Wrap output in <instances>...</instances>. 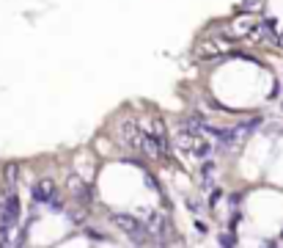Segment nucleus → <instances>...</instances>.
Here are the masks:
<instances>
[{
    "label": "nucleus",
    "mask_w": 283,
    "mask_h": 248,
    "mask_svg": "<svg viewBox=\"0 0 283 248\" xmlns=\"http://www.w3.org/2000/svg\"><path fill=\"white\" fill-rule=\"evenodd\" d=\"M113 135H116V144L127 152H137V138H140V124H137L132 116H119L116 124H113Z\"/></svg>",
    "instance_id": "1"
},
{
    "label": "nucleus",
    "mask_w": 283,
    "mask_h": 248,
    "mask_svg": "<svg viewBox=\"0 0 283 248\" xmlns=\"http://www.w3.org/2000/svg\"><path fill=\"white\" fill-rule=\"evenodd\" d=\"M137 152L149 157V163H160L163 160V146L149 130H140V138H137Z\"/></svg>",
    "instance_id": "2"
},
{
    "label": "nucleus",
    "mask_w": 283,
    "mask_h": 248,
    "mask_svg": "<svg viewBox=\"0 0 283 248\" xmlns=\"http://www.w3.org/2000/svg\"><path fill=\"white\" fill-rule=\"evenodd\" d=\"M58 190V185L50 180V177H44V180H36L30 185V198H33V204H47V198L52 196Z\"/></svg>",
    "instance_id": "3"
},
{
    "label": "nucleus",
    "mask_w": 283,
    "mask_h": 248,
    "mask_svg": "<svg viewBox=\"0 0 283 248\" xmlns=\"http://www.w3.org/2000/svg\"><path fill=\"white\" fill-rule=\"evenodd\" d=\"M198 141H201V132H195V130H184V127H181L179 132H176V138H173V146H176V149H181V152L193 154V149H195Z\"/></svg>",
    "instance_id": "4"
},
{
    "label": "nucleus",
    "mask_w": 283,
    "mask_h": 248,
    "mask_svg": "<svg viewBox=\"0 0 283 248\" xmlns=\"http://www.w3.org/2000/svg\"><path fill=\"white\" fill-rule=\"evenodd\" d=\"M193 55H195L198 61H215V58L223 55V50H220L217 42H204V44H198L195 50H193Z\"/></svg>",
    "instance_id": "5"
},
{
    "label": "nucleus",
    "mask_w": 283,
    "mask_h": 248,
    "mask_svg": "<svg viewBox=\"0 0 283 248\" xmlns=\"http://www.w3.org/2000/svg\"><path fill=\"white\" fill-rule=\"evenodd\" d=\"M17 182H19V163H6L3 165V190H17Z\"/></svg>",
    "instance_id": "6"
},
{
    "label": "nucleus",
    "mask_w": 283,
    "mask_h": 248,
    "mask_svg": "<svg viewBox=\"0 0 283 248\" xmlns=\"http://www.w3.org/2000/svg\"><path fill=\"white\" fill-rule=\"evenodd\" d=\"M66 196H60V190H55L50 198H47V210L50 213H66Z\"/></svg>",
    "instance_id": "7"
},
{
    "label": "nucleus",
    "mask_w": 283,
    "mask_h": 248,
    "mask_svg": "<svg viewBox=\"0 0 283 248\" xmlns=\"http://www.w3.org/2000/svg\"><path fill=\"white\" fill-rule=\"evenodd\" d=\"M215 171H217V163L215 160H204V165H201V177H204L201 188H212V174Z\"/></svg>",
    "instance_id": "8"
},
{
    "label": "nucleus",
    "mask_w": 283,
    "mask_h": 248,
    "mask_svg": "<svg viewBox=\"0 0 283 248\" xmlns=\"http://www.w3.org/2000/svg\"><path fill=\"white\" fill-rule=\"evenodd\" d=\"M193 154H195L198 160H206V157L212 154V144H209V141H204V138H201V141H198V144H195V149H193Z\"/></svg>",
    "instance_id": "9"
},
{
    "label": "nucleus",
    "mask_w": 283,
    "mask_h": 248,
    "mask_svg": "<svg viewBox=\"0 0 283 248\" xmlns=\"http://www.w3.org/2000/svg\"><path fill=\"white\" fill-rule=\"evenodd\" d=\"M261 9V0H242L239 3V14H253V11H258Z\"/></svg>",
    "instance_id": "10"
},
{
    "label": "nucleus",
    "mask_w": 283,
    "mask_h": 248,
    "mask_svg": "<svg viewBox=\"0 0 283 248\" xmlns=\"http://www.w3.org/2000/svg\"><path fill=\"white\" fill-rule=\"evenodd\" d=\"M217 243L223 248H237V234H231V231H220L217 234Z\"/></svg>",
    "instance_id": "11"
},
{
    "label": "nucleus",
    "mask_w": 283,
    "mask_h": 248,
    "mask_svg": "<svg viewBox=\"0 0 283 248\" xmlns=\"http://www.w3.org/2000/svg\"><path fill=\"white\" fill-rule=\"evenodd\" d=\"M146 188H151L157 196H165V188L160 185V180H157L154 174H149V171H146Z\"/></svg>",
    "instance_id": "12"
},
{
    "label": "nucleus",
    "mask_w": 283,
    "mask_h": 248,
    "mask_svg": "<svg viewBox=\"0 0 283 248\" xmlns=\"http://www.w3.org/2000/svg\"><path fill=\"white\" fill-rule=\"evenodd\" d=\"M220 198H223V188H215V190H209V210H215Z\"/></svg>",
    "instance_id": "13"
},
{
    "label": "nucleus",
    "mask_w": 283,
    "mask_h": 248,
    "mask_svg": "<svg viewBox=\"0 0 283 248\" xmlns=\"http://www.w3.org/2000/svg\"><path fill=\"white\" fill-rule=\"evenodd\" d=\"M239 221H242L239 210H234V213H231V218H228V231H231V234H237V226H239Z\"/></svg>",
    "instance_id": "14"
},
{
    "label": "nucleus",
    "mask_w": 283,
    "mask_h": 248,
    "mask_svg": "<svg viewBox=\"0 0 283 248\" xmlns=\"http://www.w3.org/2000/svg\"><path fill=\"white\" fill-rule=\"evenodd\" d=\"M184 204H187V210H190L193 215H198V213H201V201H198V198L187 196V198H184Z\"/></svg>",
    "instance_id": "15"
},
{
    "label": "nucleus",
    "mask_w": 283,
    "mask_h": 248,
    "mask_svg": "<svg viewBox=\"0 0 283 248\" xmlns=\"http://www.w3.org/2000/svg\"><path fill=\"white\" fill-rule=\"evenodd\" d=\"M228 201H231L234 210H239V204H242V193H231V196H228Z\"/></svg>",
    "instance_id": "16"
},
{
    "label": "nucleus",
    "mask_w": 283,
    "mask_h": 248,
    "mask_svg": "<svg viewBox=\"0 0 283 248\" xmlns=\"http://www.w3.org/2000/svg\"><path fill=\"white\" fill-rule=\"evenodd\" d=\"M195 231H198V234H206V231H209V223L198 218V221H195Z\"/></svg>",
    "instance_id": "17"
},
{
    "label": "nucleus",
    "mask_w": 283,
    "mask_h": 248,
    "mask_svg": "<svg viewBox=\"0 0 283 248\" xmlns=\"http://www.w3.org/2000/svg\"><path fill=\"white\" fill-rule=\"evenodd\" d=\"M275 44H278V47H283V33H281V36H275Z\"/></svg>",
    "instance_id": "18"
},
{
    "label": "nucleus",
    "mask_w": 283,
    "mask_h": 248,
    "mask_svg": "<svg viewBox=\"0 0 283 248\" xmlns=\"http://www.w3.org/2000/svg\"><path fill=\"white\" fill-rule=\"evenodd\" d=\"M267 248H278V243H267Z\"/></svg>",
    "instance_id": "19"
},
{
    "label": "nucleus",
    "mask_w": 283,
    "mask_h": 248,
    "mask_svg": "<svg viewBox=\"0 0 283 248\" xmlns=\"http://www.w3.org/2000/svg\"><path fill=\"white\" fill-rule=\"evenodd\" d=\"M281 113H283V102H281Z\"/></svg>",
    "instance_id": "20"
}]
</instances>
